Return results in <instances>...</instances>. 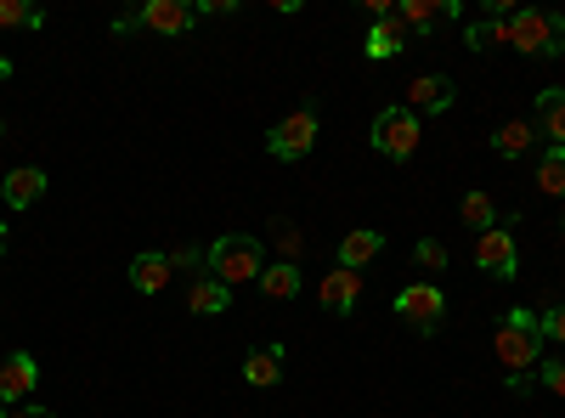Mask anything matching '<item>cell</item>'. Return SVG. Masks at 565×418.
<instances>
[{"instance_id": "cell-10", "label": "cell", "mask_w": 565, "mask_h": 418, "mask_svg": "<svg viewBox=\"0 0 565 418\" xmlns=\"http://www.w3.org/2000/svg\"><path fill=\"white\" fill-rule=\"evenodd\" d=\"M34 385H40V362H34L29 351H12L7 362H0V407H7V401H23Z\"/></svg>"}, {"instance_id": "cell-2", "label": "cell", "mask_w": 565, "mask_h": 418, "mask_svg": "<svg viewBox=\"0 0 565 418\" xmlns=\"http://www.w3.org/2000/svg\"><path fill=\"white\" fill-rule=\"evenodd\" d=\"M260 271H266V249L260 238H215L210 249V277H221L226 289H238V283H260Z\"/></svg>"}, {"instance_id": "cell-11", "label": "cell", "mask_w": 565, "mask_h": 418, "mask_svg": "<svg viewBox=\"0 0 565 418\" xmlns=\"http://www.w3.org/2000/svg\"><path fill=\"white\" fill-rule=\"evenodd\" d=\"M317 300L328 306V311H356V300H362V271H351V266H334L322 277V289H317Z\"/></svg>"}, {"instance_id": "cell-15", "label": "cell", "mask_w": 565, "mask_h": 418, "mask_svg": "<svg viewBox=\"0 0 565 418\" xmlns=\"http://www.w3.org/2000/svg\"><path fill=\"white\" fill-rule=\"evenodd\" d=\"M130 289L136 294H164L170 289V255H136L130 260Z\"/></svg>"}, {"instance_id": "cell-30", "label": "cell", "mask_w": 565, "mask_h": 418, "mask_svg": "<svg viewBox=\"0 0 565 418\" xmlns=\"http://www.w3.org/2000/svg\"><path fill=\"white\" fill-rule=\"evenodd\" d=\"M193 266H199V249H175L170 255V271H193Z\"/></svg>"}, {"instance_id": "cell-21", "label": "cell", "mask_w": 565, "mask_h": 418, "mask_svg": "<svg viewBox=\"0 0 565 418\" xmlns=\"http://www.w3.org/2000/svg\"><path fill=\"white\" fill-rule=\"evenodd\" d=\"M244 379H249V385H260V390H266V385H277V379H282V345L255 351V356L244 362Z\"/></svg>"}, {"instance_id": "cell-22", "label": "cell", "mask_w": 565, "mask_h": 418, "mask_svg": "<svg viewBox=\"0 0 565 418\" xmlns=\"http://www.w3.org/2000/svg\"><path fill=\"white\" fill-rule=\"evenodd\" d=\"M458 215H463V226H476V232H492V226L503 221V215H498V204H492L487 193H463Z\"/></svg>"}, {"instance_id": "cell-34", "label": "cell", "mask_w": 565, "mask_h": 418, "mask_svg": "<svg viewBox=\"0 0 565 418\" xmlns=\"http://www.w3.org/2000/svg\"><path fill=\"white\" fill-rule=\"evenodd\" d=\"M0 418H7V412H0Z\"/></svg>"}, {"instance_id": "cell-8", "label": "cell", "mask_w": 565, "mask_h": 418, "mask_svg": "<svg viewBox=\"0 0 565 418\" xmlns=\"http://www.w3.org/2000/svg\"><path fill=\"white\" fill-rule=\"evenodd\" d=\"M136 18H141V29H153V34H193L199 7H186V0H148Z\"/></svg>"}, {"instance_id": "cell-12", "label": "cell", "mask_w": 565, "mask_h": 418, "mask_svg": "<svg viewBox=\"0 0 565 418\" xmlns=\"http://www.w3.org/2000/svg\"><path fill=\"white\" fill-rule=\"evenodd\" d=\"M40 193H45V170H34V164H18V170L0 175V199H7L12 210L40 204Z\"/></svg>"}, {"instance_id": "cell-3", "label": "cell", "mask_w": 565, "mask_h": 418, "mask_svg": "<svg viewBox=\"0 0 565 418\" xmlns=\"http://www.w3.org/2000/svg\"><path fill=\"white\" fill-rule=\"evenodd\" d=\"M498 362L509 367V374H526V367L543 362V329H537V317L532 311H509V322L498 329Z\"/></svg>"}, {"instance_id": "cell-4", "label": "cell", "mask_w": 565, "mask_h": 418, "mask_svg": "<svg viewBox=\"0 0 565 418\" xmlns=\"http://www.w3.org/2000/svg\"><path fill=\"white\" fill-rule=\"evenodd\" d=\"M311 148H317V114H311V108H295L289 119H277V125H271V136H266V153H271V159H282V164L306 159Z\"/></svg>"}, {"instance_id": "cell-13", "label": "cell", "mask_w": 565, "mask_h": 418, "mask_svg": "<svg viewBox=\"0 0 565 418\" xmlns=\"http://www.w3.org/2000/svg\"><path fill=\"white\" fill-rule=\"evenodd\" d=\"M402 45H407L402 18H373V29H367V40H362V57H367V63H391Z\"/></svg>"}, {"instance_id": "cell-14", "label": "cell", "mask_w": 565, "mask_h": 418, "mask_svg": "<svg viewBox=\"0 0 565 418\" xmlns=\"http://www.w3.org/2000/svg\"><path fill=\"white\" fill-rule=\"evenodd\" d=\"M226 306H232V289L221 283V277L199 271V277H193V289H186V311H193V317H221Z\"/></svg>"}, {"instance_id": "cell-6", "label": "cell", "mask_w": 565, "mask_h": 418, "mask_svg": "<svg viewBox=\"0 0 565 418\" xmlns=\"http://www.w3.org/2000/svg\"><path fill=\"white\" fill-rule=\"evenodd\" d=\"M441 311H447V294L436 283H407L396 294V317H407L418 334H436L441 329Z\"/></svg>"}, {"instance_id": "cell-24", "label": "cell", "mask_w": 565, "mask_h": 418, "mask_svg": "<svg viewBox=\"0 0 565 418\" xmlns=\"http://www.w3.org/2000/svg\"><path fill=\"white\" fill-rule=\"evenodd\" d=\"M463 45H476V52H487V45H509V18H481L463 29Z\"/></svg>"}, {"instance_id": "cell-1", "label": "cell", "mask_w": 565, "mask_h": 418, "mask_svg": "<svg viewBox=\"0 0 565 418\" xmlns=\"http://www.w3.org/2000/svg\"><path fill=\"white\" fill-rule=\"evenodd\" d=\"M509 45L526 57H559L565 52V18L543 12V7H521L509 12Z\"/></svg>"}, {"instance_id": "cell-25", "label": "cell", "mask_w": 565, "mask_h": 418, "mask_svg": "<svg viewBox=\"0 0 565 418\" xmlns=\"http://www.w3.org/2000/svg\"><path fill=\"white\" fill-rule=\"evenodd\" d=\"M40 7H29V0H0V29H40Z\"/></svg>"}, {"instance_id": "cell-18", "label": "cell", "mask_w": 565, "mask_h": 418, "mask_svg": "<svg viewBox=\"0 0 565 418\" xmlns=\"http://www.w3.org/2000/svg\"><path fill=\"white\" fill-rule=\"evenodd\" d=\"M458 7L452 0H402L396 7V18H402V29H418V34H430L441 18H452Z\"/></svg>"}, {"instance_id": "cell-23", "label": "cell", "mask_w": 565, "mask_h": 418, "mask_svg": "<svg viewBox=\"0 0 565 418\" xmlns=\"http://www.w3.org/2000/svg\"><path fill=\"white\" fill-rule=\"evenodd\" d=\"M537 193L565 199V148H548V153H543V164H537Z\"/></svg>"}, {"instance_id": "cell-17", "label": "cell", "mask_w": 565, "mask_h": 418, "mask_svg": "<svg viewBox=\"0 0 565 418\" xmlns=\"http://www.w3.org/2000/svg\"><path fill=\"white\" fill-rule=\"evenodd\" d=\"M380 249H385L380 232H373V226H356V232H345V238H340V266L362 271L367 260H380Z\"/></svg>"}, {"instance_id": "cell-28", "label": "cell", "mask_w": 565, "mask_h": 418, "mask_svg": "<svg viewBox=\"0 0 565 418\" xmlns=\"http://www.w3.org/2000/svg\"><path fill=\"white\" fill-rule=\"evenodd\" d=\"M537 329H543V345H565V306H554L548 317H537Z\"/></svg>"}, {"instance_id": "cell-9", "label": "cell", "mask_w": 565, "mask_h": 418, "mask_svg": "<svg viewBox=\"0 0 565 418\" xmlns=\"http://www.w3.org/2000/svg\"><path fill=\"white\" fill-rule=\"evenodd\" d=\"M402 108H407V114H447V108H452V79H447V74H413Z\"/></svg>"}, {"instance_id": "cell-26", "label": "cell", "mask_w": 565, "mask_h": 418, "mask_svg": "<svg viewBox=\"0 0 565 418\" xmlns=\"http://www.w3.org/2000/svg\"><path fill=\"white\" fill-rule=\"evenodd\" d=\"M271 238H277V255L295 266V255H300V232H295L289 221H271Z\"/></svg>"}, {"instance_id": "cell-7", "label": "cell", "mask_w": 565, "mask_h": 418, "mask_svg": "<svg viewBox=\"0 0 565 418\" xmlns=\"http://www.w3.org/2000/svg\"><path fill=\"white\" fill-rule=\"evenodd\" d=\"M476 266H481L487 277H514V271H521V249H514V232H509L503 221L476 238Z\"/></svg>"}, {"instance_id": "cell-33", "label": "cell", "mask_w": 565, "mask_h": 418, "mask_svg": "<svg viewBox=\"0 0 565 418\" xmlns=\"http://www.w3.org/2000/svg\"><path fill=\"white\" fill-rule=\"evenodd\" d=\"M0 255H7V226H0Z\"/></svg>"}, {"instance_id": "cell-16", "label": "cell", "mask_w": 565, "mask_h": 418, "mask_svg": "<svg viewBox=\"0 0 565 418\" xmlns=\"http://www.w3.org/2000/svg\"><path fill=\"white\" fill-rule=\"evenodd\" d=\"M537 136H548V148H565V90L548 85L537 97Z\"/></svg>"}, {"instance_id": "cell-20", "label": "cell", "mask_w": 565, "mask_h": 418, "mask_svg": "<svg viewBox=\"0 0 565 418\" xmlns=\"http://www.w3.org/2000/svg\"><path fill=\"white\" fill-rule=\"evenodd\" d=\"M260 294H266V300H295V294H300V266H289V260L266 266V271H260Z\"/></svg>"}, {"instance_id": "cell-19", "label": "cell", "mask_w": 565, "mask_h": 418, "mask_svg": "<svg viewBox=\"0 0 565 418\" xmlns=\"http://www.w3.org/2000/svg\"><path fill=\"white\" fill-rule=\"evenodd\" d=\"M532 142H537V125L509 119V125L492 136V153H498V159H521V153H532Z\"/></svg>"}, {"instance_id": "cell-5", "label": "cell", "mask_w": 565, "mask_h": 418, "mask_svg": "<svg viewBox=\"0 0 565 418\" xmlns=\"http://www.w3.org/2000/svg\"><path fill=\"white\" fill-rule=\"evenodd\" d=\"M373 153H385V159H413V153H418V114H407L402 103L385 108L380 119H373Z\"/></svg>"}, {"instance_id": "cell-29", "label": "cell", "mask_w": 565, "mask_h": 418, "mask_svg": "<svg viewBox=\"0 0 565 418\" xmlns=\"http://www.w3.org/2000/svg\"><path fill=\"white\" fill-rule=\"evenodd\" d=\"M537 379H543L554 396H565V362H537Z\"/></svg>"}, {"instance_id": "cell-31", "label": "cell", "mask_w": 565, "mask_h": 418, "mask_svg": "<svg viewBox=\"0 0 565 418\" xmlns=\"http://www.w3.org/2000/svg\"><path fill=\"white\" fill-rule=\"evenodd\" d=\"M7 418H52L45 407H18V412H7Z\"/></svg>"}, {"instance_id": "cell-32", "label": "cell", "mask_w": 565, "mask_h": 418, "mask_svg": "<svg viewBox=\"0 0 565 418\" xmlns=\"http://www.w3.org/2000/svg\"><path fill=\"white\" fill-rule=\"evenodd\" d=\"M0 79H12V63L7 57H0Z\"/></svg>"}, {"instance_id": "cell-27", "label": "cell", "mask_w": 565, "mask_h": 418, "mask_svg": "<svg viewBox=\"0 0 565 418\" xmlns=\"http://www.w3.org/2000/svg\"><path fill=\"white\" fill-rule=\"evenodd\" d=\"M413 260H418L424 271H441V266H447V244H436V238H424V244L413 249Z\"/></svg>"}]
</instances>
